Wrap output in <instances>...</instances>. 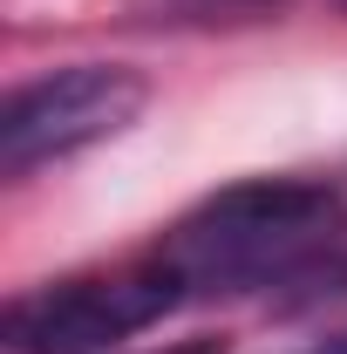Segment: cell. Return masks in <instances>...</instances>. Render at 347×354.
Here are the masks:
<instances>
[{"label":"cell","instance_id":"obj_1","mask_svg":"<svg viewBox=\"0 0 347 354\" xmlns=\"http://www.w3.org/2000/svg\"><path fill=\"white\" fill-rule=\"evenodd\" d=\"M347 245V198L313 177H245L191 205L150 259L184 300H232L259 286H300Z\"/></svg>","mask_w":347,"mask_h":354},{"label":"cell","instance_id":"obj_2","mask_svg":"<svg viewBox=\"0 0 347 354\" xmlns=\"http://www.w3.org/2000/svg\"><path fill=\"white\" fill-rule=\"evenodd\" d=\"M184 307V286L157 259L116 266V272H82L55 279L35 293H14L0 313V354H102L157 327L164 313Z\"/></svg>","mask_w":347,"mask_h":354},{"label":"cell","instance_id":"obj_3","mask_svg":"<svg viewBox=\"0 0 347 354\" xmlns=\"http://www.w3.org/2000/svg\"><path fill=\"white\" fill-rule=\"evenodd\" d=\"M143 102H150V82L123 62H75V68L35 75L0 109V171L28 177L55 157H75L102 136L130 130Z\"/></svg>","mask_w":347,"mask_h":354},{"label":"cell","instance_id":"obj_4","mask_svg":"<svg viewBox=\"0 0 347 354\" xmlns=\"http://www.w3.org/2000/svg\"><path fill=\"white\" fill-rule=\"evenodd\" d=\"M279 354H347V320H327V327H313L306 341H286Z\"/></svg>","mask_w":347,"mask_h":354},{"label":"cell","instance_id":"obj_5","mask_svg":"<svg viewBox=\"0 0 347 354\" xmlns=\"http://www.w3.org/2000/svg\"><path fill=\"white\" fill-rule=\"evenodd\" d=\"M150 354H225V341H171V348H150Z\"/></svg>","mask_w":347,"mask_h":354}]
</instances>
